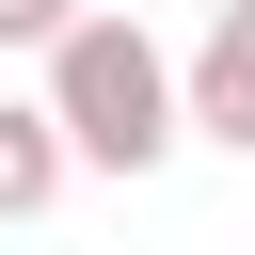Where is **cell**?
I'll list each match as a JSON object with an SVG mask.
<instances>
[{"label":"cell","instance_id":"cell-1","mask_svg":"<svg viewBox=\"0 0 255 255\" xmlns=\"http://www.w3.org/2000/svg\"><path fill=\"white\" fill-rule=\"evenodd\" d=\"M48 112H64L80 175H159V159L191 143V80L159 64L143 16H96V0H80V32L48 48Z\"/></svg>","mask_w":255,"mask_h":255},{"label":"cell","instance_id":"cell-2","mask_svg":"<svg viewBox=\"0 0 255 255\" xmlns=\"http://www.w3.org/2000/svg\"><path fill=\"white\" fill-rule=\"evenodd\" d=\"M175 80H191V128L255 159V0H207V48H191Z\"/></svg>","mask_w":255,"mask_h":255},{"label":"cell","instance_id":"cell-3","mask_svg":"<svg viewBox=\"0 0 255 255\" xmlns=\"http://www.w3.org/2000/svg\"><path fill=\"white\" fill-rule=\"evenodd\" d=\"M64 175H80L64 112H48V96H0V223H48V207H64Z\"/></svg>","mask_w":255,"mask_h":255},{"label":"cell","instance_id":"cell-4","mask_svg":"<svg viewBox=\"0 0 255 255\" xmlns=\"http://www.w3.org/2000/svg\"><path fill=\"white\" fill-rule=\"evenodd\" d=\"M80 32V0H0V48H64Z\"/></svg>","mask_w":255,"mask_h":255}]
</instances>
